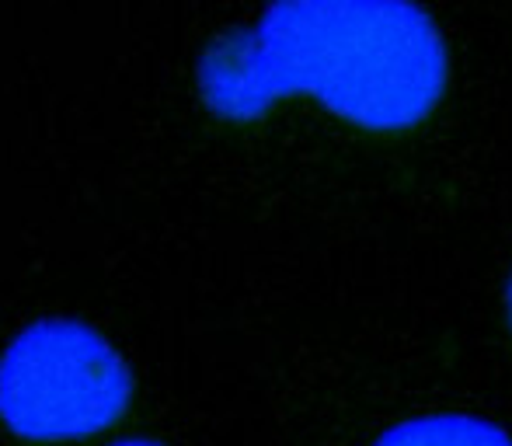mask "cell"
I'll use <instances>...</instances> for the list:
<instances>
[{
    "instance_id": "cell-1",
    "label": "cell",
    "mask_w": 512,
    "mask_h": 446,
    "mask_svg": "<svg viewBox=\"0 0 512 446\" xmlns=\"http://www.w3.org/2000/svg\"><path fill=\"white\" fill-rule=\"evenodd\" d=\"M196 84L206 109L227 122L314 95L338 119L398 133L443 98L446 46L411 0H272L255 25L209 42Z\"/></svg>"
},
{
    "instance_id": "cell-3",
    "label": "cell",
    "mask_w": 512,
    "mask_h": 446,
    "mask_svg": "<svg viewBox=\"0 0 512 446\" xmlns=\"http://www.w3.org/2000/svg\"><path fill=\"white\" fill-rule=\"evenodd\" d=\"M373 446H512L495 422L474 415H429L387 429Z\"/></svg>"
},
{
    "instance_id": "cell-5",
    "label": "cell",
    "mask_w": 512,
    "mask_h": 446,
    "mask_svg": "<svg viewBox=\"0 0 512 446\" xmlns=\"http://www.w3.org/2000/svg\"><path fill=\"white\" fill-rule=\"evenodd\" d=\"M119 446H157V443H119Z\"/></svg>"
},
{
    "instance_id": "cell-2",
    "label": "cell",
    "mask_w": 512,
    "mask_h": 446,
    "mask_svg": "<svg viewBox=\"0 0 512 446\" xmlns=\"http://www.w3.org/2000/svg\"><path fill=\"white\" fill-rule=\"evenodd\" d=\"M126 401V363L81 321H35L0 356V419L25 440L98 433Z\"/></svg>"
},
{
    "instance_id": "cell-4",
    "label": "cell",
    "mask_w": 512,
    "mask_h": 446,
    "mask_svg": "<svg viewBox=\"0 0 512 446\" xmlns=\"http://www.w3.org/2000/svg\"><path fill=\"white\" fill-rule=\"evenodd\" d=\"M506 300H509V318H512V283H509V297Z\"/></svg>"
}]
</instances>
